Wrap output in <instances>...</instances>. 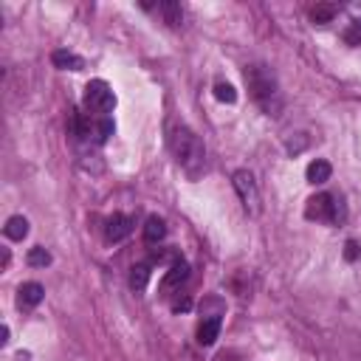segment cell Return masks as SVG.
<instances>
[{
	"mask_svg": "<svg viewBox=\"0 0 361 361\" xmlns=\"http://www.w3.org/2000/svg\"><path fill=\"white\" fill-rule=\"evenodd\" d=\"M166 144H170V150H173L175 161L184 166L189 175H198V173L203 170V161H206L203 144H201V138L192 133L189 127H184V125H170V130H166Z\"/></svg>",
	"mask_w": 361,
	"mask_h": 361,
	"instance_id": "6da1fadb",
	"label": "cell"
},
{
	"mask_svg": "<svg viewBox=\"0 0 361 361\" xmlns=\"http://www.w3.org/2000/svg\"><path fill=\"white\" fill-rule=\"evenodd\" d=\"M246 85H249V90H251L254 99H257L262 108H266L269 113L279 108V102H277L279 90H277V79H274L271 71L260 68V65H251V68L246 71Z\"/></svg>",
	"mask_w": 361,
	"mask_h": 361,
	"instance_id": "7a4b0ae2",
	"label": "cell"
},
{
	"mask_svg": "<svg viewBox=\"0 0 361 361\" xmlns=\"http://www.w3.org/2000/svg\"><path fill=\"white\" fill-rule=\"evenodd\" d=\"M85 105L90 113H99V116H108L113 108H116V93L110 90V85L105 79H93L88 82L85 88Z\"/></svg>",
	"mask_w": 361,
	"mask_h": 361,
	"instance_id": "3957f363",
	"label": "cell"
},
{
	"mask_svg": "<svg viewBox=\"0 0 361 361\" xmlns=\"http://www.w3.org/2000/svg\"><path fill=\"white\" fill-rule=\"evenodd\" d=\"M232 184H234V189H237L240 201H243L246 212L257 218V214L262 212V201H260V189H257V184H254V175H251L249 170H237V173L232 175Z\"/></svg>",
	"mask_w": 361,
	"mask_h": 361,
	"instance_id": "277c9868",
	"label": "cell"
},
{
	"mask_svg": "<svg viewBox=\"0 0 361 361\" xmlns=\"http://www.w3.org/2000/svg\"><path fill=\"white\" fill-rule=\"evenodd\" d=\"M305 218L308 221H322V223H336L342 218V206L339 198L333 195H314L305 206Z\"/></svg>",
	"mask_w": 361,
	"mask_h": 361,
	"instance_id": "5b68a950",
	"label": "cell"
},
{
	"mask_svg": "<svg viewBox=\"0 0 361 361\" xmlns=\"http://www.w3.org/2000/svg\"><path fill=\"white\" fill-rule=\"evenodd\" d=\"M133 226L136 221L130 218V214H122V212H116L113 218H108V226H105V237L110 240V243H122L125 237L133 234Z\"/></svg>",
	"mask_w": 361,
	"mask_h": 361,
	"instance_id": "8992f818",
	"label": "cell"
},
{
	"mask_svg": "<svg viewBox=\"0 0 361 361\" xmlns=\"http://www.w3.org/2000/svg\"><path fill=\"white\" fill-rule=\"evenodd\" d=\"M42 297H45V288L40 282H23L20 291H17V308L32 310V308H37L42 302Z\"/></svg>",
	"mask_w": 361,
	"mask_h": 361,
	"instance_id": "52a82bcc",
	"label": "cell"
},
{
	"mask_svg": "<svg viewBox=\"0 0 361 361\" xmlns=\"http://www.w3.org/2000/svg\"><path fill=\"white\" fill-rule=\"evenodd\" d=\"M186 277H189V266H186L184 260H178L175 266L164 274V279H161V294H170V291H175V288H181L186 282Z\"/></svg>",
	"mask_w": 361,
	"mask_h": 361,
	"instance_id": "ba28073f",
	"label": "cell"
},
{
	"mask_svg": "<svg viewBox=\"0 0 361 361\" xmlns=\"http://www.w3.org/2000/svg\"><path fill=\"white\" fill-rule=\"evenodd\" d=\"M221 336V316H212V319H203L201 327H198V342L203 347H212L214 342H218Z\"/></svg>",
	"mask_w": 361,
	"mask_h": 361,
	"instance_id": "9c48e42d",
	"label": "cell"
},
{
	"mask_svg": "<svg viewBox=\"0 0 361 361\" xmlns=\"http://www.w3.org/2000/svg\"><path fill=\"white\" fill-rule=\"evenodd\" d=\"M51 62L57 68H62V71H82L85 68V60L79 54H74V51H65V48H60V51L51 54Z\"/></svg>",
	"mask_w": 361,
	"mask_h": 361,
	"instance_id": "30bf717a",
	"label": "cell"
},
{
	"mask_svg": "<svg viewBox=\"0 0 361 361\" xmlns=\"http://www.w3.org/2000/svg\"><path fill=\"white\" fill-rule=\"evenodd\" d=\"M308 184H325V181H330V175H333V166L325 161V158H316V161H310L308 164Z\"/></svg>",
	"mask_w": 361,
	"mask_h": 361,
	"instance_id": "8fae6325",
	"label": "cell"
},
{
	"mask_svg": "<svg viewBox=\"0 0 361 361\" xmlns=\"http://www.w3.org/2000/svg\"><path fill=\"white\" fill-rule=\"evenodd\" d=\"M164 234H166L164 221L158 218V214H150L147 223H144V240H147V243H161Z\"/></svg>",
	"mask_w": 361,
	"mask_h": 361,
	"instance_id": "7c38bea8",
	"label": "cell"
},
{
	"mask_svg": "<svg viewBox=\"0 0 361 361\" xmlns=\"http://www.w3.org/2000/svg\"><path fill=\"white\" fill-rule=\"evenodd\" d=\"M3 234H6L9 240H23V237L29 234V221L23 218V214H14V218H9V221H6Z\"/></svg>",
	"mask_w": 361,
	"mask_h": 361,
	"instance_id": "4fadbf2b",
	"label": "cell"
},
{
	"mask_svg": "<svg viewBox=\"0 0 361 361\" xmlns=\"http://www.w3.org/2000/svg\"><path fill=\"white\" fill-rule=\"evenodd\" d=\"M147 282H150V266H147V262L133 266V271H130V288H133V291H144Z\"/></svg>",
	"mask_w": 361,
	"mask_h": 361,
	"instance_id": "5bb4252c",
	"label": "cell"
},
{
	"mask_svg": "<svg viewBox=\"0 0 361 361\" xmlns=\"http://www.w3.org/2000/svg\"><path fill=\"white\" fill-rule=\"evenodd\" d=\"M336 12H339L336 6H330V3H319V6L310 9V20L319 23V26H325V23H330V20L336 17Z\"/></svg>",
	"mask_w": 361,
	"mask_h": 361,
	"instance_id": "9a60e30c",
	"label": "cell"
},
{
	"mask_svg": "<svg viewBox=\"0 0 361 361\" xmlns=\"http://www.w3.org/2000/svg\"><path fill=\"white\" fill-rule=\"evenodd\" d=\"M29 266H32V269H45V266H51V254H48L42 246L32 249V251H29Z\"/></svg>",
	"mask_w": 361,
	"mask_h": 361,
	"instance_id": "2e32d148",
	"label": "cell"
},
{
	"mask_svg": "<svg viewBox=\"0 0 361 361\" xmlns=\"http://www.w3.org/2000/svg\"><path fill=\"white\" fill-rule=\"evenodd\" d=\"M161 14L166 17L170 26H181V20H184V12L178 3H161Z\"/></svg>",
	"mask_w": 361,
	"mask_h": 361,
	"instance_id": "e0dca14e",
	"label": "cell"
},
{
	"mask_svg": "<svg viewBox=\"0 0 361 361\" xmlns=\"http://www.w3.org/2000/svg\"><path fill=\"white\" fill-rule=\"evenodd\" d=\"M214 96H218L221 102H226V105H234V102H237V90H234L232 85H226V82H218V85H214Z\"/></svg>",
	"mask_w": 361,
	"mask_h": 361,
	"instance_id": "ac0fdd59",
	"label": "cell"
},
{
	"mask_svg": "<svg viewBox=\"0 0 361 361\" xmlns=\"http://www.w3.org/2000/svg\"><path fill=\"white\" fill-rule=\"evenodd\" d=\"M113 130H116L113 119H110V116H102V122H99V130H96L99 136H96V138H99V141H108V138L113 136Z\"/></svg>",
	"mask_w": 361,
	"mask_h": 361,
	"instance_id": "d6986e66",
	"label": "cell"
},
{
	"mask_svg": "<svg viewBox=\"0 0 361 361\" xmlns=\"http://www.w3.org/2000/svg\"><path fill=\"white\" fill-rule=\"evenodd\" d=\"M345 40L350 45H361V26H358V23H353V26L345 32Z\"/></svg>",
	"mask_w": 361,
	"mask_h": 361,
	"instance_id": "ffe728a7",
	"label": "cell"
},
{
	"mask_svg": "<svg viewBox=\"0 0 361 361\" xmlns=\"http://www.w3.org/2000/svg\"><path fill=\"white\" fill-rule=\"evenodd\" d=\"M345 257H347L350 262L358 257V243H356V240H347V246H345Z\"/></svg>",
	"mask_w": 361,
	"mask_h": 361,
	"instance_id": "44dd1931",
	"label": "cell"
},
{
	"mask_svg": "<svg viewBox=\"0 0 361 361\" xmlns=\"http://www.w3.org/2000/svg\"><path fill=\"white\" fill-rule=\"evenodd\" d=\"M189 308H192V299H189V297H184V299L173 302V310H175V314H181V310H189Z\"/></svg>",
	"mask_w": 361,
	"mask_h": 361,
	"instance_id": "7402d4cb",
	"label": "cell"
}]
</instances>
